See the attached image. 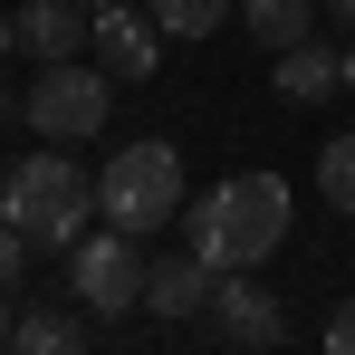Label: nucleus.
<instances>
[{
  "label": "nucleus",
  "instance_id": "obj_6",
  "mask_svg": "<svg viewBox=\"0 0 355 355\" xmlns=\"http://www.w3.org/2000/svg\"><path fill=\"white\" fill-rule=\"evenodd\" d=\"M202 327H211L221 346H279V336H288V307L259 288V269H221V279H211V307H202Z\"/></svg>",
  "mask_w": 355,
  "mask_h": 355
},
{
  "label": "nucleus",
  "instance_id": "obj_9",
  "mask_svg": "<svg viewBox=\"0 0 355 355\" xmlns=\"http://www.w3.org/2000/svg\"><path fill=\"white\" fill-rule=\"evenodd\" d=\"M87 19H96V0H19L10 10V29H19V49L49 67V58H87Z\"/></svg>",
  "mask_w": 355,
  "mask_h": 355
},
{
  "label": "nucleus",
  "instance_id": "obj_15",
  "mask_svg": "<svg viewBox=\"0 0 355 355\" xmlns=\"http://www.w3.org/2000/svg\"><path fill=\"white\" fill-rule=\"evenodd\" d=\"M19 279H29V231L0 211V288H19Z\"/></svg>",
  "mask_w": 355,
  "mask_h": 355
},
{
  "label": "nucleus",
  "instance_id": "obj_13",
  "mask_svg": "<svg viewBox=\"0 0 355 355\" xmlns=\"http://www.w3.org/2000/svg\"><path fill=\"white\" fill-rule=\"evenodd\" d=\"M231 10H240V0H144V19H154L164 39H211Z\"/></svg>",
  "mask_w": 355,
  "mask_h": 355
},
{
  "label": "nucleus",
  "instance_id": "obj_14",
  "mask_svg": "<svg viewBox=\"0 0 355 355\" xmlns=\"http://www.w3.org/2000/svg\"><path fill=\"white\" fill-rule=\"evenodd\" d=\"M317 192H327L336 221H355V125H346V135H327V154H317Z\"/></svg>",
  "mask_w": 355,
  "mask_h": 355
},
{
  "label": "nucleus",
  "instance_id": "obj_1",
  "mask_svg": "<svg viewBox=\"0 0 355 355\" xmlns=\"http://www.w3.org/2000/svg\"><path fill=\"white\" fill-rule=\"evenodd\" d=\"M279 240H288V182L279 173H231L202 202H182V250L211 269H259Z\"/></svg>",
  "mask_w": 355,
  "mask_h": 355
},
{
  "label": "nucleus",
  "instance_id": "obj_2",
  "mask_svg": "<svg viewBox=\"0 0 355 355\" xmlns=\"http://www.w3.org/2000/svg\"><path fill=\"white\" fill-rule=\"evenodd\" d=\"M0 211L29 231V250H77V240L96 231V173L77 164V144H39V154L10 164Z\"/></svg>",
  "mask_w": 355,
  "mask_h": 355
},
{
  "label": "nucleus",
  "instance_id": "obj_3",
  "mask_svg": "<svg viewBox=\"0 0 355 355\" xmlns=\"http://www.w3.org/2000/svg\"><path fill=\"white\" fill-rule=\"evenodd\" d=\"M96 211H106L116 231H135V240H154L164 221H182V154L164 144V135L116 144L106 173H96Z\"/></svg>",
  "mask_w": 355,
  "mask_h": 355
},
{
  "label": "nucleus",
  "instance_id": "obj_10",
  "mask_svg": "<svg viewBox=\"0 0 355 355\" xmlns=\"http://www.w3.org/2000/svg\"><path fill=\"white\" fill-rule=\"evenodd\" d=\"M336 87H346V49H317V39L279 49V96H288V106H317V96H336Z\"/></svg>",
  "mask_w": 355,
  "mask_h": 355
},
{
  "label": "nucleus",
  "instance_id": "obj_8",
  "mask_svg": "<svg viewBox=\"0 0 355 355\" xmlns=\"http://www.w3.org/2000/svg\"><path fill=\"white\" fill-rule=\"evenodd\" d=\"M211 259H192V250H173V259H144V317H164V327H192L202 307H211Z\"/></svg>",
  "mask_w": 355,
  "mask_h": 355
},
{
  "label": "nucleus",
  "instance_id": "obj_16",
  "mask_svg": "<svg viewBox=\"0 0 355 355\" xmlns=\"http://www.w3.org/2000/svg\"><path fill=\"white\" fill-rule=\"evenodd\" d=\"M327 355H355V297H336V317H327Z\"/></svg>",
  "mask_w": 355,
  "mask_h": 355
},
{
  "label": "nucleus",
  "instance_id": "obj_5",
  "mask_svg": "<svg viewBox=\"0 0 355 355\" xmlns=\"http://www.w3.org/2000/svg\"><path fill=\"white\" fill-rule=\"evenodd\" d=\"M67 288H77V307L96 317V327H116V317H135L144 307V250H135V231H87L77 250H67Z\"/></svg>",
  "mask_w": 355,
  "mask_h": 355
},
{
  "label": "nucleus",
  "instance_id": "obj_4",
  "mask_svg": "<svg viewBox=\"0 0 355 355\" xmlns=\"http://www.w3.org/2000/svg\"><path fill=\"white\" fill-rule=\"evenodd\" d=\"M106 106H116V77H106V67L49 58L29 77V96H19V125L49 135V144H96V135H106Z\"/></svg>",
  "mask_w": 355,
  "mask_h": 355
},
{
  "label": "nucleus",
  "instance_id": "obj_17",
  "mask_svg": "<svg viewBox=\"0 0 355 355\" xmlns=\"http://www.w3.org/2000/svg\"><path fill=\"white\" fill-rule=\"evenodd\" d=\"M10 49H19V29H10V10H0V58H10Z\"/></svg>",
  "mask_w": 355,
  "mask_h": 355
},
{
  "label": "nucleus",
  "instance_id": "obj_19",
  "mask_svg": "<svg viewBox=\"0 0 355 355\" xmlns=\"http://www.w3.org/2000/svg\"><path fill=\"white\" fill-rule=\"evenodd\" d=\"M336 19H346V29H355V0H336Z\"/></svg>",
  "mask_w": 355,
  "mask_h": 355
},
{
  "label": "nucleus",
  "instance_id": "obj_18",
  "mask_svg": "<svg viewBox=\"0 0 355 355\" xmlns=\"http://www.w3.org/2000/svg\"><path fill=\"white\" fill-rule=\"evenodd\" d=\"M10 327H19V317H10V288H0V346H10Z\"/></svg>",
  "mask_w": 355,
  "mask_h": 355
},
{
  "label": "nucleus",
  "instance_id": "obj_12",
  "mask_svg": "<svg viewBox=\"0 0 355 355\" xmlns=\"http://www.w3.org/2000/svg\"><path fill=\"white\" fill-rule=\"evenodd\" d=\"M240 19H250L259 49H297V39H317V0H240Z\"/></svg>",
  "mask_w": 355,
  "mask_h": 355
},
{
  "label": "nucleus",
  "instance_id": "obj_20",
  "mask_svg": "<svg viewBox=\"0 0 355 355\" xmlns=\"http://www.w3.org/2000/svg\"><path fill=\"white\" fill-rule=\"evenodd\" d=\"M346 87H355V39H346Z\"/></svg>",
  "mask_w": 355,
  "mask_h": 355
},
{
  "label": "nucleus",
  "instance_id": "obj_7",
  "mask_svg": "<svg viewBox=\"0 0 355 355\" xmlns=\"http://www.w3.org/2000/svg\"><path fill=\"white\" fill-rule=\"evenodd\" d=\"M87 49L106 58V77L116 87H135V77H154V49H164V29L144 19V10H125V0H96V19H87Z\"/></svg>",
  "mask_w": 355,
  "mask_h": 355
},
{
  "label": "nucleus",
  "instance_id": "obj_11",
  "mask_svg": "<svg viewBox=\"0 0 355 355\" xmlns=\"http://www.w3.org/2000/svg\"><path fill=\"white\" fill-rule=\"evenodd\" d=\"M10 346H19V355H67V346H96V317H67V307H19Z\"/></svg>",
  "mask_w": 355,
  "mask_h": 355
}]
</instances>
